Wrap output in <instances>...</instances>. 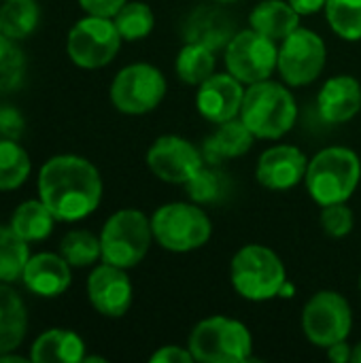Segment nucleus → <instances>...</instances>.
<instances>
[{
    "mask_svg": "<svg viewBox=\"0 0 361 363\" xmlns=\"http://www.w3.org/2000/svg\"><path fill=\"white\" fill-rule=\"evenodd\" d=\"M38 196L57 221H79L98 208L102 179L85 157L55 155L40 168Z\"/></svg>",
    "mask_w": 361,
    "mask_h": 363,
    "instance_id": "obj_1",
    "label": "nucleus"
},
{
    "mask_svg": "<svg viewBox=\"0 0 361 363\" xmlns=\"http://www.w3.org/2000/svg\"><path fill=\"white\" fill-rule=\"evenodd\" d=\"M298 117V106L291 91L277 81H260L245 89L240 119L255 134V138L285 136Z\"/></svg>",
    "mask_w": 361,
    "mask_h": 363,
    "instance_id": "obj_2",
    "label": "nucleus"
},
{
    "mask_svg": "<svg viewBox=\"0 0 361 363\" xmlns=\"http://www.w3.org/2000/svg\"><path fill=\"white\" fill-rule=\"evenodd\" d=\"M361 162L355 151L347 147H328L319 151L306 170V187L313 200L321 206L347 202L357 189Z\"/></svg>",
    "mask_w": 361,
    "mask_h": 363,
    "instance_id": "obj_3",
    "label": "nucleus"
},
{
    "mask_svg": "<svg viewBox=\"0 0 361 363\" xmlns=\"http://www.w3.org/2000/svg\"><path fill=\"white\" fill-rule=\"evenodd\" d=\"M232 285L251 302H266L283 294L287 274L281 257L264 245H247L232 259Z\"/></svg>",
    "mask_w": 361,
    "mask_h": 363,
    "instance_id": "obj_4",
    "label": "nucleus"
},
{
    "mask_svg": "<svg viewBox=\"0 0 361 363\" xmlns=\"http://www.w3.org/2000/svg\"><path fill=\"white\" fill-rule=\"evenodd\" d=\"M187 349L200 363H245L251 359L253 338L245 323L217 315L191 330Z\"/></svg>",
    "mask_w": 361,
    "mask_h": 363,
    "instance_id": "obj_5",
    "label": "nucleus"
},
{
    "mask_svg": "<svg viewBox=\"0 0 361 363\" xmlns=\"http://www.w3.org/2000/svg\"><path fill=\"white\" fill-rule=\"evenodd\" d=\"M151 230L157 245L172 253H187L204 247L211 238L209 215L189 202H170L155 211Z\"/></svg>",
    "mask_w": 361,
    "mask_h": 363,
    "instance_id": "obj_6",
    "label": "nucleus"
},
{
    "mask_svg": "<svg viewBox=\"0 0 361 363\" xmlns=\"http://www.w3.org/2000/svg\"><path fill=\"white\" fill-rule=\"evenodd\" d=\"M153 240L151 219L136 208L117 211L102 228V259L119 268H134L143 262Z\"/></svg>",
    "mask_w": 361,
    "mask_h": 363,
    "instance_id": "obj_7",
    "label": "nucleus"
},
{
    "mask_svg": "<svg viewBox=\"0 0 361 363\" xmlns=\"http://www.w3.org/2000/svg\"><path fill=\"white\" fill-rule=\"evenodd\" d=\"M279 64V49L274 40L255 32L253 28L236 32L226 47V66L240 83L253 85L270 79Z\"/></svg>",
    "mask_w": 361,
    "mask_h": 363,
    "instance_id": "obj_8",
    "label": "nucleus"
},
{
    "mask_svg": "<svg viewBox=\"0 0 361 363\" xmlns=\"http://www.w3.org/2000/svg\"><path fill=\"white\" fill-rule=\"evenodd\" d=\"M166 96V79L151 64H132L117 72L111 85V100L126 115L151 113Z\"/></svg>",
    "mask_w": 361,
    "mask_h": 363,
    "instance_id": "obj_9",
    "label": "nucleus"
},
{
    "mask_svg": "<svg viewBox=\"0 0 361 363\" xmlns=\"http://www.w3.org/2000/svg\"><path fill=\"white\" fill-rule=\"evenodd\" d=\"M68 55L81 68L106 66L121 47V34L111 17L87 15L68 34Z\"/></svg>",
    "mask_w": 361,
    "mask_h": 363,
    "instance_id": "obj_10",
    "label": "nucleus"
},
{
    "mask_svg": "<svg viewBox=\"0 0 361 363\" xmlns=\"http://www.w3.org/2000/svg\"><path fill=\"white\" fill-rule=\"evenodd\" d=\"M353 315L349 302L336 291L315 294L302 311L304 336L317 347H332L351 334Z\"/></svg>",
    "mask_w": 361,
    "mask_h": 363,
    "instance_id": "obj_11",
    "label": "nucleus"
},
{
    "mask_svg": "<svg viewBox=\"0 0 361 363\" xmlns=\"http://www.w3.org/2000/svg\"><path fill=\"white\" fill-rule=\"evenodd\" d=\"M328 49L319 34L306 28L294 30L279 49V72L291 87L313 83L326 66Z\"/></svg>",
    "mask_w": 361,
    "mask_h": 363,
    "instance_id": "obj_12",
    "label": "nucleus"
},
{
    "mask_svg": "<svg viewBox=\"0 0 361 363\" xmlns=\"http://www.w3.org/2000/svg\"><path fill=\"white\" fill-rule=\"evenodd\" d=\"M204 153L181 136H160L147 151L149 170L164 183L185 185L204 166Z\"/></svg>",
    "mask_w": 361,
    "mask_h": 363,
    "instance_id": "obj_13",
    "label": "nucleus"
},
{
    "mask_svg": "<svg viewBox=\"0 0 361 363\" xmlns=\"http://www.w3.org/2000/svg\"><path fill=\"white\" fill-rule=\"evenodd\" d=\"M87 298L104 317H123L132 304V283L126 268L102 264L87 279Z\"/></svg>",
    "mask_w": 361,
    "mask_h": 363,
    "instance_id": "obj_14",
    "label": "nucleus"
},
{
    "mask_svg": "<svg viewBox=\"0 0 361 363\" xmlns=\"http://www.w3.org/2000/svg\"><path fill=\"white\" fill-rule=\"evenodd\" d=\"M245 100L243 83L228 74H211L204 83L198 85L196 106L198 113L213 123H223L236 119L240 115V106Z\"/></svg>",
    "mask_w": 361,
    "mask_h": 363,
    "instance_id": "obj_15",
    "label": "nucleus"
},
{
    "mask_svg": "<svg viewBox=\"0 0 361 363\" xmlns=\"http://www.w3.org/2000/svg\"><path fill=\"white\" fill-rule=\"evenodd\" d=\"M309 170L306 155L291 145H277L262 153L257 162V181L274 191H285L296 187Z\"/></svg>",
    "mask_w": 361,
    "mask_h": 363,
    "instance_id": "obj_16",
    "label": "nucleus"
},
{
    "mask_svg": "<svg viewBox=\"0 0 361 363\" xmlns=\"http://www.w3.org/2000/svg\"><path fill=\"white\" fill-rule=\"evenodd\" d=\"M317 108L323 121L345 123L361 111V85L351 74H338L326 81L317 96Z\"/></svg>",
    "mask_w": 361,
    "mask_h": 363,
    "instance_id": "obj_17",
    "label": "nucleus"
},
{
    "mask_svg": "<svg viewBox=\"0 0 361 363\" xmlns=\"http://www.w3.org/2000/svg\"><path fill=\"white\" fill-rule=\"evenodd\" d=\"M23 285L43 298H55L70 287V264L55 253L32 255L23 268Z\"/></svg>",
    "mask_w": 361,
    "mask_h": 363,
    "instance_id": "obj_18",
    "label": "nucleus"
},
{
    "mask_svg": "<svg viewBox=\"0 0 361 363\" xmlns=\"http://www.w3.org/2000/svg\"><path fill=\"white\" fill-rule=\"evenodd\" d=\"M183 34L187 43H200L217 51L228 47V43L232 40L234 21L226 11L200 6L187 17L183 26Z\"/></svg>",
    "mask_w": 361,
    "mask_h": 363,
    "instance_id": "obj_19",
    "label": "nucleus"
},
{
    "mask_svg": "<svg viewBox=\"0 0 361 363\" xmlns=\"http://www.w3.org/2000/svg\"><path fill=\"white\" fill-rule=\"evenodd\" d=\"M255 140V134L245 125L243 119H230L219 123L217 132L204 140L202 153L209 164H219L223 160H234L245 155Z\"/></svg>",
    "mask_w": 361,
    "mask_h": 363,
    "instance_id": "obj_20",
    "label": "nucleus"
},
{
    "mask_svg": "<svg viewBox=\"0 0 361 363\" xmlns=\"http://www.w3.org/2000/svg\"><path fill=\"white\" fill-rule=\"evenodd\" d=\"M249 23L255 32L277 43L300 28V13L287 0H264L251 11Z\"/></svg>",
    "mask_w": 361,
    "mask_h": 363,
    "instance_id": "obj_21",
    "label": "nucleus"
},
{
    "mask_svg": "<svg viewBox=\"0 0 361 363\" xmlns=\"http://www.w3.org/2000/svg\"><path fill=\"white\" fill-rule=\"evenodd\" d=\"M30 359L36 363H79L85 359V345L70 330H49L32 345Z\"/></svg>",
    "mask_w": 361,
    "mask_h": 363,
    "instance_id": "obj_22",
    "label": "nucleus"
},
{
    "mask_svg": "<svg viewBox=\"0 0 361 363\" xmlns=\"http://www.w3.org/2000/svg\"><path fill=\"white\" fill-rule=\"evenodd\" d=\"M28 317L21 298L6 285H0V355L11 353L21 345Z\"/></svg>",
    "mask_w": 361,
    "mask_h": 363,
    "instance_id": "obj_23",
    "label": "nucleus"
},
{
    "mask_svg": "<svg viewBox=\"0 0 361 363\" xmlns=\"http://www.w3.org/2000/svg\"><path fill=\"white\" fill-rule=\"evenodd\" d=\"M55 215L47 208L43 200H28L17 206L11 219V228L28 242L43 240L51 234Z\"/></svg>",
    "mask_w": 361,
    "mask_h": 363,
    "instance_id": "obj_24",
    "label": "nucleus"
},
{
    "mask_svg": "<svg viewBox=\"0 0 361 363\" xmlns=\"http://www.w3.org/2000/svg\"><path fill=\"white\" fill-rule=\"evenodd\" d=\"M177 74L187 85H200L215 74V51L200 43H185L177 55Z\"/></svg>",
    "mask_w": 361,
    "mask_h": 363,
    "instance_id": "obj_25",
    "label": "nucleus"
},
{
    "mask_svg": "<svg viewBox=\"0 0 361 363\" xmlns=\"http://www.w3.org/2000/svg\"><path fill=\"white\" fill-rule=\"evenodd\" d=\"M28 259V240H23L11 225H0V281L13 283L21 279Z\"/></svg>",
    "mask_w": 361,
    "mask_h": 363,
    "instance_id": "obj_26",
    "label": "nucleus"
},
{
    "mask_svg": "<svg viewBox=\"0 0 361 363\" xmlns=\"http://www.w3.org/2000/svg\"><path fill=\"white\" fill-rule=\"evenodd\" d=\"M38 17H40V11H38L36 0H6L0 6L2 34L13 40L26 38L28 34L34 32Z\"/></svg>",
    "mask_w": 361,
    "mask_h": 363,
    "instance_id": "obj_27",
    "label": "nucleus"
},
{
    "mask_svg": "<svg viewBox=\"0 0 361 363\" xmlns=\"http://www.w3.org/2000/svg\"><path fill=\"white\" fill-rule=\"evenodd\" d=\"M30 174V155L17 140L0 138V189H17Z\"/></svg>",
    "mask_w": 361,
    "mask_h": 363,
    "instance_id": "obj_28",
    "label": "nucleus"
},
{
    "mask_svg": "<svg viewBox=\"0 0 361 363\" xmlns=\"http://www.w3.org/2000/svg\"><path fill=\"white\" fill-rule=\"evenodd\" d=\"M123 40H138L151 34L155 26V15L145 2H126L113 17Z\"/></svg>",
    "mask_w": 361,
    "mask_h": 363,
    "instance_id": "obj_29",
    "label": "nucleus"
},
{
    "mask_svg": "<svg viewBox=\"0 0 361 363\" xmlns=\"http://www.w3.org/2000/svg\"><path fill=\"white\" fill-rule=\"evenodd\" d=\"M60 253L70 266H77V268L91 266L94 262H98V257H102L100 238H96L94 234L85 230H72L62 238Z\"/></svg>",
    "mask_w": 361,
    "mask_h": 363,
    "instance_id": "obj_30",
    "label": "nucleus"
},
{
    "mask_svg": "<svg viewBox=\"0 0 361 363\" xmlns=\"http://www.w3.org/2000/svg\"><path fill=\"white\" fill-rule=\"evenodd\" d=\"M326 15L332 30L345 40L361 38V0H328Z\"/></svg>",
    "mask_w": 361,
    "mask_h": 363,
    "instance_id": "obj_31",
    "label": "nucleus"
},
{
    "mask_svg": "<svg viewBox=\"0 0 361 363\" xmlns=\"http://www.w3.org/2000/svg\"><path fill=\"white\" fill-rule=\"evenodd\" d=\"M185 189L194 202L211 204L226 198V194L230 191V181L221 170L213 168L211 164V166H202L198 174L189 183H185Z\"/></svg>",
    "mask_w": 361,
    "mask_h": 363,
    "instance_id": "obj_32",
    "label": "nucleus"
},
{
    "mask_svg": "<svg viewBox=\"0 0 361 363\" xmlns=\"http://www.w3.org/2000/svg\"><path fill=\"white\" fill-rule=\"evenodd\" d=\"M26 72L23 51L15 45L13 38L0 34V96L15 91Z\"/></svg>",
    "mask_w": 361,
    "mask_h": 363,
    "instance_id": "obj_33",
    "label": "nucleus"
},
{
    "mask_svg": "<svg viewBox=\"0 0 361 363\" xmlns=\"http://www.w3.org/2000/svg\"><path fill=\"white\" fill-rule=\"evenodd\" d=\"M321 228L332 238H343L353 230V211L345 204H328L321 211Z\"/></svg>",
    "mask_w": 361,
    "mask_h": 363,
    "instance_id": "obj_34",
    "label": "nucleus"
},
{
    "mask_svg": "<svg viewBox=\"0 0 361 363\" xmlns=\"http://www.w3.org/2000/svg\"><path fill=\"white\" fill-rule=\"evenodd\" d=\"M23 125V117L15 106H0V138L19 140Z\"/></svg>",
    "mask_w": 361,
    "mask_h": 363,
    "instance_id": "obj_35",
    "label": "nucleus"
},
{
    "mask_svg": "<svg viewBox=\"0 0 361 363\" xmlns=\"http://www.w3.org/2000/svg\"><path fill=\"white\" fill-rule=\"evenodd\" d=\"M126 2L128 0H79L83 11L96 17H115Z\"/></svg>",
    "mask_w": 361,
    "mask_h": 363,
    "instance_id": "obj_36",
    "label": "nucleus"
},
{
    "mask_svg": "<svg viewBox=\"0 0 361 363\" xmlns=\"http://www.w3.org/2000/svg\"><path fill=\"white\" fill-rule=\"evenodd\" d=\"M196 362L189 349L183 347H162L151 355V363H191Z\"/></svg>",
    "mask_w": 361,
    "mask_h": 363,
    "instance_id": "obj_37",
    "label": "nucleus"
},
{
    "mask_svg": "<svg viewBox=\"0 0 361 363\" xmlns=\"http://www.w3.org/2000/svg\"><path fill=\"white\" fill-rule=\"evenodd\" d=\"M328 355H330L332 362L347 363L351 362V357H353V347H349L347 340H343V342H336V345L328 347Z\"/></svg>",
    "mask_w": 361,
    "mask_h": 363,
    "instance_id": "obj_38",
    "label": "nucleus"
},
{
    "mask_svg": "<svg viewBox=\"0 0 361 363\" xmlns=\"http://www.w3.org/2000/svg\"><path fill=\"white\" fill-rule=\"evenodd\" d=\"M300 15H313L326 6L328 0H287Z\"/></svg>",
    "mask_w": 361,
    "mask_h": 363,
    "instance_id": "obj_39",
    "label": "nucleus"
},
{
    "mask_svg": "<svg viewBox=\"0 0 361 363\" xmlns=\"http://www.w3.org/2000/svg\"><path fill=\"white\" fill-rule=\"evenodd\" d=\"M351 362L361 363V342H360V345H355V347H353V357H351Z\"/></svg>",
    "mask_w": 361,
    "mask_h": 363,
    "instance_id": "obj_40",
    "label": "nucleus"
},
{
    "mask_svg": "<svg viewBox=\"0 0 361 363\" xmlns=\"http://www.w3.org/2000/svg\"><path fill=\"white\" fill-rule=\"evenodd\" d=\"M215 2H236V0H215Z\"/></svg>",
    "mask_w": 361,
    "mask_h": 363,
    "instance_id": "obj_41",
    "label": "nucleus"
},
{
    "mask_svg": "<svg viewBox=\"0 0 361 363\" xmlns=\"http://www.w3.org/2000/svg\"><path fill=\"white\" fill-rule=\"evenodd\" d=\"M0 34H2V26H0Z\"/></svg>",
    "mask_w": 361,
    "mask_h": 363,
    "instance_id": "obj_42",
    "label": "nucleus"
},
{
    "mask_svg": "<svg viewBox=\"0 0 361 363\" xmlns=\"http://www.w3.org/2000/svg\"><path fill=\"white\" fill-rule=\"evenodd\" d=\"M360 289H361V279H360Z\"/></svg>",
    "mask_w": 361,
    "mask_h": 363,
    "instance_id": "obj_43",
    "label": "nucleus"
}]
</instances>
